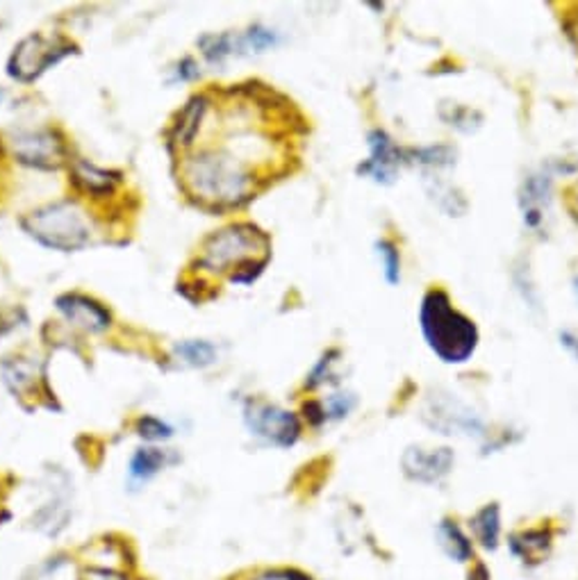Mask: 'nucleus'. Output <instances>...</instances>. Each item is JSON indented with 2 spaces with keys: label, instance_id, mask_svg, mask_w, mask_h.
<instances>
[{
  "label": "nucleus",
  "instance_id": "12",
  "mask_svg": "<svg viewBox=\"0 0 578 580\" xmlns=\"http://www.w3.org/2000/svg\"><path fill=\"white\" fill-rule=\"evenodd\" d=\"M205 109H207V101L203 96H194L188 105L182 107L171 130V142L176 146H190L194 142V137L205 116Z\"/></svg>",
  "mask_w": 578,
  "mask_h": 580
},
{
  "label": "nucleus",
  "instance_id": "13",
  "mask_svg": "<svg viewBox=\"0 0 578 580\" xmlns=\"http://www.w3.org/2000/svg\"><path fill=\"white\" fill-rule=\"evenodd\" d=\"M74 180H76L78 188L87 194L107 196V194H112L114 184L119 182V173L103 171L94 165H89V162H85V159H78L74 165Z\"/></svg>",
  "mask_w": 578,
  "mask_h": 580
},
{
  "label": "nucleus",
  "instance_id": "27",
  "mask_svg": "<svg viewBox=\"0 0 578 580\" xmlns=\"http://www.w3.org/2000/svg\"><path fill=\"white\" fill-rule=\"evenodd\" d=\"M561 339H563V344H565V348H569V351L578 358V339L574 337V335H569V333H563L561 335Z\"/></svg>",
  "mask_w": 578,
  "mask_h": 580
},
{
  "label": "nucleus",
  "instance_id": "22",
  "mask_svg": "<svg viewBox=\"0 0 578 580\" xmlns=\"http://www.w3.org/2000/svg\"><path fill=\"white\" fill-rule=\"evenodd\" d=\"M275 35L271 30H265V28H251L248 35H246V43L251 46L253 51H265V49H271V46H275Z\"/></svg>",
  "mask_w": 578,
  "mask_h": 580
},
{
  "label": "nucleus",
  "instance_id": "4",
  "mask_svg": "<svg viewBox=\"0 0 578 580\" xmlns=\"http://www.w3.org/2000/svg\"><path fill=\"white\" fill-rule=\"evenodd\" d=\"M269 250V240L256 225L237 223L228 225L205 242L198 265L213 273L226 269H240L246 262L256 260L258 253Z\"/></svg>",
  "mask_w": 578,
  "mask_h": 580
},
{
  "label": "nucleus",
  "instance_id": "26",
  "mask_svg": "<svg viewBox=\"0 0 578 580\" xmlns=\"http://www.w3.org/2000/svg\"><path fill=\"white\" fill-rule=\"evenodd\" d=\"M82 580H126L121 578L119 573H112V571H105V569H91L82 576Z\"/></svg>",
  "mask_w": 578,
  "mask_h": 580
},
{
  "label": "nucleus",
  "instance_id": "11",
  "mask_svg": "<svg viewBox=\"0 0 578 580\" xmlns=\"http://www.w3.org/2000/svg\"><path fill=\"white\" fill-rule=\"evenodd\" d=\"M424 416L433 428L442 430L445 435H453V433L480 435V430H483V424L470 410H465L458 403H453V410H451V401L447 405H435L433 414H424Z\"/></svg>",
  "mask_w": 578,
  "mask_h": 580
},
{
  "label": "nucleus",
  "instance_id": "24",
  "mask_svg": "<svg viewBox=\"0 0 578 580\" xmlns=\"http://www.w3.org/2000/svg\"><path fill=\"white\" fill-rule=\"evenodd\" d=\"M253 580H310L306 573H298V571H292V569H279V571H267V573H260L258 578Z\"/></svg>",
  "mask_w": 578,
  "mask_h": 580
},
{
  "label": "nucleus",
  "instance_id": "15",
  "mask_svg": "<svg viewBox=\"0 0 578 580\" xmlns=\"http://www.w3.org/2000/svg\"><path fill=\"white\" fill-rule=\"evenodd\" d=\"M474 530L478 542L494 551L499 544V532H501V519H499V507L497 505H485L480 513L474 517Z\"/></svg>",
  "mask_w": 578,
  "mask_h": 580
},
{
  "label": "nucleus",
  "instance_id": "9",
  "mask_svg": "<svg viewBox=\"0 0 578 580\" xmlns=\"http://www.w3.org/2000/svg\"><path fill=\"white\" fill-rule=\"evenodd\" d=\"M57 310L85 333H103L110 326V312L94 298L64 294L57 298Z\"/></svg>",
  "mask_w": 578,
  "mask_h": 580
},
{
  "label": "nucleus",
  "instance_id": "6",
  "mask_svg": "<svg viewBox=\"0 0 578 580\" xmlns=\"http://www.w3.org/2000/svg\"><path fill=\"white\" fill-rule=\"evenodd\" d=\"M244 420L253 435L267 439L269 444L275 447H292L300 435V424L296 416L271 403L248 401L244 408Z\"/></svg>",
  "mask_w": 578,
  "mask_h": 580
},
{
  "label": "nucleus",
  "instance_id": "23",
  "mask_svg": "<svg viewBox=\"0 0 578 580\" xmlns=\"http://www.w3.org/2000/svg\"><path fill=\"white\" fill-rule=\"evenodd\" d=\"M354 403L356 401L349 397V394H337V397L329 401V408H323V410H326V416H331V420H342V416L351 412Z\"/></svg>",
  "mask_w": 578,
  "mask_h": 580
},
{
  "label": "nucleus",
  "instance_id": "10",
  "mask_svg": "<svg viewBox=\"0 0 578 580\" xmlns=\"http://www.w3.org/2000/svg\"><path fill=\"white\" fill-rule=\"evenodd\" d=\"M369 149H372V159L362 165L358 171L372 176L378 182H391L401 162L399 149L391 144L389 137L381 130L369 134Z\"/></svg>",
  "mask_w": 578,
  "mask_h": 580
},
{
  "label": "nucleus",
  "instance_id": "5",
  "mask_svg": "<svg viewBox=\"0 0 578 580\" xmlns=\"http://www.w3.org/2000/svg\"><path fill=\"white\" fill-rule=\"evenodd\" d=\"M68 53H72V43H66L60 37L49 39L41 35H30L14 49L8 66L10 76L21 82H33Z\"/></svg>",
  "mask_w": 578,
  "mask_h": 580
},
{
  "label": "nucleus",
  "instance_id": "16",
  "mask_svg": "<svg viewBox=\"0 0 578 580\" xmlns=\"http://www.w3.org/2000/svg\"><path fill=\"white\" fill-rule=\"evenodd\" d=\"M167 464V455L165 451H157V449H140L132 460H130V476L137 480H149L153 478L159 469H165Z\"/></svg>",
  "mask_w": 578,
  "mask_h": 580
},
{
  "label": "nucleus",
  "instance_id": "25",
  "mask_svg": "<svg viewBox=\"0 0 578 580\" xmlns=\"http://www.w3.org/2000/svg\"><path fill=\"white\" fill-rule=\"evenodd\" d=\"M196 76H198V68H196L194 60L184 57V60L178 64V78H180V80H192V78H196Z\"/></svg>",
  "mask_w": 578,
  "mask_h": 580
},
{
  "label": "nucleus",
  "instance_id": "19",
  "mask_svg": "<svg viewBox=\"0 0 578 580\" xmlns=\"http://www.w3.org/2000/svg\"><path fill=\"white\" fill-rule=\"evenodd\" d=\"M198 43L203 49V55L210 62L226 60L230 53H235V46H237V41L230 35H207Z\"/></svg>",
  "mask_w": 578,
  "mask_h": 580
},
{
  "label": "nucleus",
  "instance_id": "20",
  "mask_svg": "<svg viewBox=\"0 0 578 580\" xmlns=\"http://www.w3.org/2000/svg\"><path fill=\"white\" fill-rule=\"evenodd\" d=\"M376 250H378V258L383 262V273L387 278V283H399V275H401V260H399V250L395 248V244L391 242H378L376 244Z\"/></svg>",
  "mask_w": 578,
  "mask_h": 580
},
{
  "label": "nucleus",
  "instance_id": "7",
  "mask_svg": "<svg viewBox=\"0 0 578 580\" xmlns=\"http://www.w3.org/2000/svg\"><path fill=\"white\" fill-rule=\"evenodd\" d=\"M12 153L21 165L35 169H57L66 157L64 142L53 130L16 132L12 137Z\"/></svg>",
  "mask_w": 578,
  "mask_h": 580
},
{
  "label": "nucleus",
  "instance_id": "8",
  "mask_svg": "<svg viewBox=\"0 0 578 580\" xmlns=\"http://www.w3.org/2000/svg\"><path fill=\"white\" fill-rule=\"evenodd\" d=\"M453 451L451 449H420L412 447L403 453L401 464L403 472L420 482H435L439 478H445L451 467H453Z\"/></svg>",
  "mask_w": 578,
  "mask_h": 580
},
{
  "label": "nucleus",
  "instance_id": "28",
  "mask_svg": "<svg viewBox=\"0 0 578 580\" xmlns=\"http://www.w3.org/2000/svg\"><path fill=\"white\" fill-rule=\"evenodd\" d=\"M576 294H578V281H576Z\"/></svg>",
  "mask_w": 578,
  "mask_h": 580
},
{
  "label": "nucleus",
  "instance_id": "1",
  "mask_svg": "<svg viewBox=\"0 0 578 580\" xmlns=\"http://www.w3.org/2000/svg\"><path fill=\"white\" fill-rule=\"evenodd\" d=\"M184 188L210 205H240L248 198L253 176L237 157L223 151H205L188 159L182 169Z\"/></svg>",
  "mask_w": 578,
  "mask_h": 580
},
{
  "label": "nucleus",
  "instance_id": "21",
  "mask_svg": "<svg viewBox=\"0 0 578 580\" xmlns=\"http://www.w3.org/2000/svg\"><path fill=\"white\" fill-rule=\"evenodd\" d=\"M137 430H140V435L144 439H151V442H157V439L171 437V428L165 422L155 420V416H144V420L137 422Z\"/></svg>",
  "mask_w": 578,
  "mask_h": 580
},
{
  "label": "nucleus",
  "instance_id": "14",
  "mask_svg": "<svg viewBox=\"0 0 578 580\" xmlns=\"http://www.w3.org/2000/svg\"><path fill=\"white\" fill-rule=\"evenodd\" d=\"M437 540H439V546L445 549V553L449 555L451 560L467 563L472 558V542L458 524H453V521L439 524L437 526Z\"/></svg>",
  "mask_w": 578,
  "mask_h": 580
},
{
  "label": "nucleus",
  "instance_id": "3",
  "mask_svg": "<svg viewBox=\"0 0 578 580\" xmlns=\"http://www.w3.org/2000/svg\"><path fill=\"white\" fill-rule=\"evenodd\" d=\"M21 225L41 246L62 253L85 248L91 237L89 223L80 207L68 201L39 207V210L23 217Z\"/></svg>",
  "mask_w": 578,
  "mask_h": 580
},
{
  "label": "nucleus",
  "instance_id": "2",
  "mask_svg": "<svg viewBox=\"0 0 578 580\" xmlns=\"http://www.w3.org/2000/svg\"><path fill=\"white\" fill-rule=\"evenodd\" d=\"M422 333L433 353L449 364L467 362L476 351L478 331L474 321L460 314L445 292L431 289L422 304Z\"/></svg>",
  "mask_w": 578,
  "mask_h": 580
},
{
  "label": "nucleus",
  "instance_id": "17",
  "mask_svg": "<svg viewBox=\"0 0 578 580\" xmlns=\"http://www.w3.org/2000/svg\"><path fill=\"white\" fill-rule=\"evenodd\" d=\"M176 353L190 366H207L217 360V348L207 341H182L176 346Z\"/></svg>",
  "mask_w": 578,
  "mask_h": 580
},
{
  "label": "nucleus",
  "instance_id": "18",
  "mask_svg": "<svg viewBox=\"0 0 578 580\" xmlns=\"http://www.w3.org/2000/svg\"><path fill=\"white\" fill-rule=\"evenodd\" d=\"M547 549H549V536H544L542 530H530V532H524L522 538L513 540V551L519 553L522 558H528L534 563L542 560Z\"/></svg>",
  "mask_w": 578,
  "mask_h": 580
}]
</instances>
